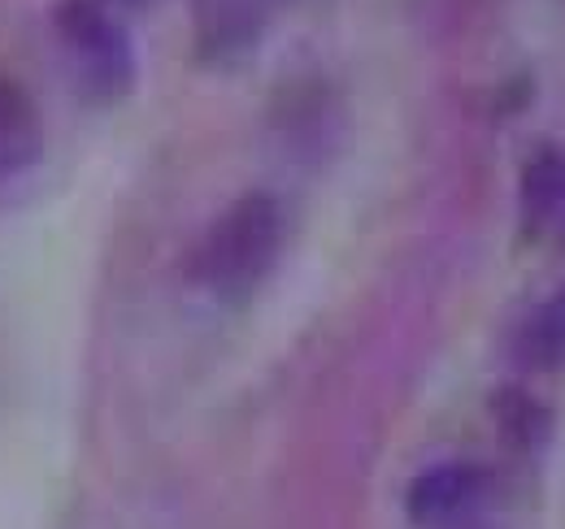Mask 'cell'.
I'll return each mask as SVG.
<instances>
[{"mask_svg":"<svg viewBox=\"0 0 565 529\" xmlns=\"http://www.w3.org/2000/svg\"><path fill=\"white\" fill-rule=\"evenodd\" d=\"M44 131L35 100L9 74H0V174H22L40 161Z\"/></svg>","mask_w":565,"mask_h":529,"instance_id":"obj_6","label":"cell"},{"mask_svg":"<svg viewBox=\"0 0 565 529\" xmlns=\"http://www.w3.org/2000/svg\"><path fill=\"white\" fill-rule=\"evenodd\" d=\"M492 495V473L483 464H435L409 482L405 512L418 529H466Z\"/></svg>","mask_w":565,"mask_h":529,"instance_id":"obj_3","label":"cell"},{"mask_svg":"<svg viewBox=\"0 0 565 529\" xmlns=\"http://www.w3.org/2000/svg\"><path fill=\"white\" fill-rule=\"evenodd\" d=\"M518 356L531 369H565V287L526 313L518 331Z\"/></svg>","mask_w":565,"mask_h":529,"instance_id":"obj_7","label":"cell"},{"mask_svg":"<svg viewBox=\"0 0 565 529\" xmlns=\"http://www.w3.org/2000/svg\"><path fill=\"white\" fill-rule=\"evenodd\" d=\"M279 0H196V48L213 66L244 62L266 26Z\"/></svg>","mask_w":565,"mask_h":529,"instance_id":"obj_4","label":"cell"},{"mask_svg":"<svg viewBox=\"0 0 565 529\" xmlns=\"http://www.w3.org/2000/svg\"><path fill=\"white\" fill-rule=\"evenodd\" d=\"M466 529H470V526H466Z\"/></svg>","mask_w":565,"mask_h":529,"instance_id":"obj_8","label":"cell"},{"mask_svg":"<svg viewBox=\"0 0 565 529\" xmlns=\"http://www.w3.org/2000/svg\"><path fill=\"white\" fill-rule=\"evenodd\" d=\"M287 217L282 204L266 192L239 196L201 239L192 257V278L226 304L248 300L279 261Z\"/></svg>","mask_w":565,"mask_h":529,"instance_id":"obj_1","label":"cell"},{"mask_svg":"<svg viewBox=\"0 0 565 529\" xmlns=\"http://www.w3.org/2000/svg\"><path fill=\"white\" fill-rule=\"evenodd\" d=\"M57 26L62 40L71 48L74 78L83 87V96L92 100H118L131 91L136 83V53L127 40V26L109 13V4L100 0H66L57 9Z\"/></svg>","mask_w":565,"mask_h":529,"instance_id":"obj_2","label":"cell"},{"mask_svg":"<svg viewBox=\"0 0 565 529\" xmlns=\"http://www.w3.org/2000/svg\"><path fill=\"white\" fill-rule=\"evenodd\" d=\"M522 217L540 239L565 244V148H544L526 161Z\"/></svg>","mask_w":565,"mask_h":529,"instance_id":"obj_5","label":"cell"}]
</instances>
